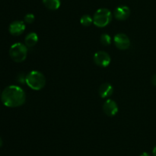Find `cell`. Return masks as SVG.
<instances>
[{
    "label": "cell",
    "mask_w": 156,
    "mask_h": 156,
    "mask_svg": "<svg viewBox=\"0 0 156 156\" xmlns=\"http://www.w3.org/2000/svg\"><path fill=\"white\" fill-rule=\"evenodd\" d=\"M3 104L8 107H18L25 102V93L18 86H9L3 90L1 95Z\"/></svg>",
    "instance_id": "cell-1"
},
{
    "label": "cell",
    "mask_w": 156,
    "mask_h": 156,
    "mask_svg": "<svg viewBox=\"0 0 156 156\" xmlns=\"http://www.w3.org/2000/svg\"><path fill=\"white\" fill-rule=\"evenodd\" d=\"M26 84L30 88L34 90H40L46 84L44 75L37 70H33L26 75Z\"/></svg>",
    "instance_id": "cell-2"
},
{
    "label": "cell",
    "mask_w": 156,
    "mask_h": 156,
    "mask_svg": "<svg viewBox=\"0 0 156 156\" xmlns=\"http://www.w3.org/2000/svg\"><path fill=\"white\" fill-rule=\"evenodd\" d=\"M112 13L108 9H100L97 10L93 17V23L99 28L108 25L112 20Z\"/></svg>",
    "instance_id": "cell-3"
},
{
    "label": "cell",
    "mask_w": 156,
    "mask_h": 156,
    "mask_svg": "<svg viewBox=\"0 0 156 156\" xmlns=\"http://www.w3.org/2000/svg\"><path fill=\"white\" fill-rule=\"evenodd\" d=\"M27 48L21 43H15L12 44L9 50V55L15 62L21 63L27 58Z\"/></svg>",
    "instance_id": "cell-4"
},
{
    "label": "cell",
    "mask_w": 156,
    "mask_h": 156,
    "mask_svg": "<svg viewBox=\"0 0 156 156\" xmlns=\"http://www.w3.org/2000/svg\"><path fill=\"white\" fill-rule=\"evenodd\" d=\"M94 61L97 65L102 67H106L111 63V57L107 52L100 50L94 54Z\"/></svg>",
    "instance_id": "cell-5"
},
{
    "label": "cell",
    "mask_w": 156,
    "mask_h": 156,
    "mask_svg": "<svg viewBox=\"0 0 156 156\" xmlns=\"http://www.w3.org/2000/svg\"><path fill=\"white\" fill-rule=\"evenodd\" d=\"M114 42L116 47L120 50H126L130 46L129 38L125 34L123 33L116 35L114 38Z\"/></svg>",
    "instance_id": "cell-6"
},
{
    "label": "cell",
    "mask_w": 156,
    "mask_h": 156,
    "mask_svg": "<svg viewBox=\"0 0 156 156\" xmlns=\"http://www.w3.org/2000/svg\"><path fill=\"white\" fill-rule=\"evenodd\" d=\"M103 110L107 116H114L118 112V106L115 101L109 99L104 103Z\"/></svg>",
    "instance_id": "cell-7"
},
{
    "label": "cell",
    "mask_w": 156,
    "mask_h": 156,
    "mask_svg": "<svg viewBox=\"0 0 156 156\" xmlns=\"http://www.w3.org/2000/svg\"><path fill=\"white\" fill-rule=\"evenodd\" d=\"M114 17H115L117 20L123 21V20H126L129 18V15H130V10H129V7H127V6H118V7L114 10Z\"/></svg>",
    "instance_id": "cell-8"
},
{
    "label": "cell",
    "mask_w": 156,
    "mask_h": 156,
    "mask_svg": "<svg viewBox=\"0 0 156 156\" xmlns=\"http://www.w3.org/2000/svg\"><path fill=\"white\" fill-rule=\"evenodd\" d=\"M24 30H25V24L22 21H13L9 26V32L15 36L21 35Z\"/></svg>",
    "instance_id": "cell-9"
},
{
    "label": "cell",
    "mask_w": 156,
    "mask_h": 156,
    "mask_svg": "<svg viewBox=\"0 0 156 156\" xmlns=\"http://www.w3.org/2000/svg\"><path fill=\"white\" fill-rule=\"evenodd\" d=\"M98 92L101 97H110L113 94V93H114V87L109 83H105V84H103L101 85V87H99Z\"/></svg>",
    "instance_id": "cell-10"
},
{
    "label": "cell",
    "mask_w": 156,
    "mask_h": 156,
    "mask_svg": "<svg viewBox=\"0 0 156 156\" xmlns=\"http://www.w3.org/2000/svg\"><path fill=\"white\" fill-rule=\"evenodd\" d=\"M38 40H39V38H38L37 35L36 33H34V32H31V33L28 34L25 37L24 41H25V44L27 47H32L34 45H36Z\"/></svg>",
    "instance_id": "cell-11"
},
{
    "label": "cell",
    "mask_w": 156,
    "mask_h": 156,
    "mask_svg": "<svg viewBox=\"0 0 156 156\" xmlns=\"http://www.w3.org/2000/svg\"><path fill=\"white\" fill-rule=\"evenodd\" d=\"M43 3L50 10H57L61 5L60 0H43Z\"/></svg>",
    "instance_id": "cell-12"
},
{
    "label": "cell",
    "mask_w": 156,
    "mask_h": 156,
    "mask_svg": "<svg viewBox=\"0 0 156 156\" xmlns=\"http://www.w3.org/2000/svg\"><path fill=\"white\" fill-rule=\"evenodd\" d=\"M80 22L83 26L88 27V26H90L93 23V18L90 15H85L81 18Z\"/></svg>",
    "instance_id": "cell-13"
},
{
    "label": "cell",
    "mask_w": 156,
    "mask_h": 156,
    "mask_svg": "<svg viewBox=\"0 0 156 156\" xmlns=\"http://www.w3.org/2000/svg\"><path fill=\"white\" fill-rule=\"evenodd\" d=\"M100 40H101V43L105 46L110 45L111 43V38L109 36V35H107V34H104V35H102L101 36Z\"/></svg>",
    "instance_id": "cell-14"
},
{
    "label": "cell",
    "mask_w": 156,
    "mask_h": 156,
    "mask_svg": "<svg viewBox=\"0 0 156 156\" xmlns=\"http://www.w3.org/2000/svg\"><path fill=\"white\" fill-rule=\"evenodd\" d=\"M34 15L31 13L27 14V15L24 16V21H25L26 23H27V24H31V23H33L34 21Z\"/></svg>",
    "instance_id": "cell-15"
},
{
    "label": "cell",
    "mask_w": 156,
    "mask_h": 156,
    "mask_svg": "<svg viewBox=\"0 0 156 156\" xmlns=\"http://www.w3.org/2000/svg\"><path fill=\"white\" fill-rule=\"evenodd\" d=\"M17 80L19 83L23 84V83L26 82V76L24 73H19V74L18 75V77H17Z\"/></svg>",
    "instance_id": "cell-16"
},
{
    "label": "cell",
    "mask_w": 156,
    "mask_h": 156,
    "mask_svg": "<svg viewBox=\"0 0 156 156\" xmlns=\"http://www.w3.org/2000/svg\"><path fill=\"white\" fill-rule=\"evenodd\" d=\"M152 84H153V85L156 86V74L154 75V76H152Z\"/></svg>",
    "instance_id": "cell-17"
},
{
    "label": "cell",
    "mask_w": 156,
    "mask_h": 156,
    "mask_svg": "<svg viewBox=\"0 0 156 156\" xmlns=\"http://www.w3.org/2000/svg\"><path fill=\"white\" fill-rule=\"evenodd\" d=\"M140 156H151V155L149 154V153H147V152H143V154H142Z\"/></svg>",
    "instance_id": "cell-18"
},
{
    "label": "cell",
    "mask_w": 156,
    "mask_h": 156,
    "mask_svg": "<svg viewBox=\"0 0 156 156\" xmlns=\"http://www.w3.org/2000/svg\"><path fill=\"white\" fill-rule=\"evenodd\" d=\"M152 153H153V155L156 156V145L155 146V148H153V151H152Z\"/></svg>",
    "instance_id": "cell-19"
},
{
    "label": "cell",
    "mask_w": 156,
    "mask_h": 156,
    "mask_svg": "<svg viewBox=\"0 0 156 156\" xmlns=\"http://www.w3.org/2000/svg\"><path fill=\"white\" fill-rule=\"evenodd\" d=\"M2 144H3V142H2V139L0 138V148H1L2 146Z\"/></svg>",
    "instance_id": "cell-20"
},
{
    "label": "cell",
    "mask_w": 156,
    "mask_h": 156,
    "mask_svg": "<svg viewBox=\"0 0 156 156\" xmlns=\"http://www.w3.org/2000/svg\"><path fill=\"white\" fill-rule=\"evenodd\" d=\"M0 96H1V92H0Z\"/></svg>",
    "instance_id": "cell-21"
}]
</instances>
